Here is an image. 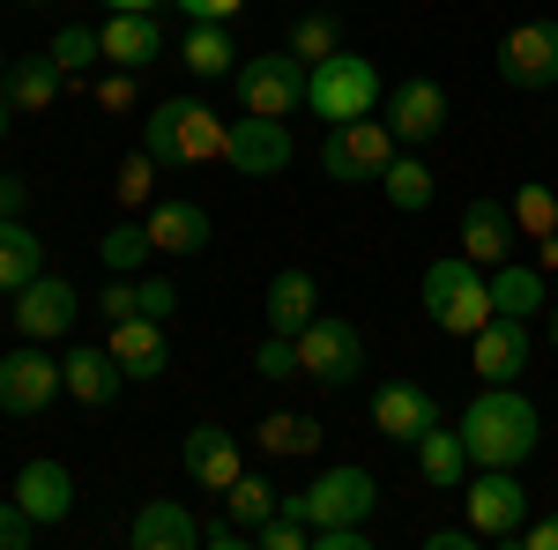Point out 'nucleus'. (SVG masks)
<instances>
[{
    "instance_id": "f257e3e1",
    "label": "nucleus",
    "mask_w": 558,
    "mask_h": 550,
    "mask_svg": "<svg viewBox=\"0 0 558 550\" xmlns=\"http://www.w3.org/2000/svg\"><path fill=\"white\" fill-rule=\"evenodd\" d=\"M454 431H462L476 468H521L536 454V439H544V417H536V402L514 394V387H484L470 410H462Z\"/></svg>"
},
{
    "instance_id": "f03ea898",
    "label": "nucleus",
    "mask_w": 558,
    "mask_h": 550,
    "mask_svg": "<svg viewBox=\"0 0 558 550\" xmlns=\"http://www.w3.org/2000/svg\"><path fill=\"white\" fill-rule=\"evenodd\" d=\"M223 142H231V127L216 120L202 97H157V105H149V120H142V149H149L157 164H172V171L216 164V157H223Z\"/></svg>"
},
{
    "instance_id": "7ed1b4c3",
    "label": "nucleus",
    "mask_w": 558,
    "mask_h": 550,
    "mask_svg": "<svg viewBox=\"0 0 558 550\" xmlns=\"http://www.w3.org/2000/svg\"><path fill=\"white\" fill-rule=\"evenodd\" d=\"M380 97H387V89H380V68H373L365 52H328V60H313V75H305V112H313L320 127L365 120Z\"/></svg>"
},
{
    "instance_id": "20e7f679",
    "label": "nucleus",
    "mask_w": 558,
    "mask_h": 550,
    "mask_svg": "<svg viewBox=\"0 0 558 550\" xmlns=\"http://www.w3.org/2000/svg\"><path fill=\"white\" fill-rule=\"evenodd\" d=\"M417 297H425V313L447 328V335H476V328L492 320V268H476L470 254L432 260Z\"/></svg>"
},
{
    "instance_id": "39448f33",
    "label": "nucleus",
    "mask_w": 558,
    "mask_h": 550,
    "mask_svg": "<svg viewBox=\"0 0 558 550\" xmlns=\"http://www.w3.org/2000/svg\"><path fill=\"white\" fill-rule=\"evenodd\" d=\"M283 513H299V521H313V528L373 521V513H380V484H373V468L336 462V468H320L305 491H283Z\"/></svg>"
},
{
    "instance_id": "423d86ee",
    "label": "nucleus",
    "mask_w": 558,
    "mask_h": 550,
    "mask_svg": "<svg viewBox=\"0 0 558 550\" xmlns=\"http://www.w3.org/2000/svg\"><path fill=\"white\" fill-rule=\"evenodd\" d=\"M291 342H299V380H320L328 394L365 380V335L350 320H336V313H313Z\"/></svg>"
},
{
    "instance_id": "0eeeda50",
    "label": "nucleus",
    "mask_w": 558,
    "mask_h": 550,
    "mask_svg": "<svg viewBox=\"0 0 558 550\" xmlns=\"http://www.w3.org/2000/svg\"><path fill=\"white\" fill-rule=\"evenodd\" d=\"M462 521H470L484 543H521V528H529V491H521L514 468H470V484H462Z\"/></svg>"
},
{
    "instance_id": "6e6552de",
    "label": "nucleus",
    "mask_w": 558,
    "mask_h": 550,
    "mask_svg": "<svg viewBox=\"0 0 558 550\" xmlns=\"http://www.w3.org/2000/svg\"><path fill=\"white\" fill-rule=\"evenodd\" d=\"M305 75H313V68L283 45V52H254V60H239L231 89H239V105L260 112V120H291V112L305 105Z\"/></svg>"
},
{
    "instance_id": "1a4fd4ad",
    "label": "nucleus",
    "mask_w": 558,
    "mask_h": 550,
    "mask_svg": "<svg viewBox=\"0 0 558 550\" xmlns=\"http://www.w3.org/2000/svg\"><path fill=\"white\" fill-rule=\"evenodd\" d=\"M395 134H387V120H343V127H328V142H320V171L336 179V186H365V179H380L387 164H395Z\"/></svg>"
},
{
    "instance_id": "9d476101",
    "label": "nucleus",
    "mask_w": 558,
    "mask_h": 550,
    "mask_svg": "<svg viewBox=\"0 0 558 550\" xmlns=\"http://www.w3.org/2000/svg\"><path fill=\"white\" fill-rule=\"evenodd\" d=\"M499 83L507 89H558V15H529L499 38Z\"/></svg>"
},
{
    "instance_id": "9b49d317",
    "label": "nucleus",
    "mask_w": 558,
    "mask_h": 550,
    "mask_svg": "<svg viewBox=\"0 0 558 550\" xmlns=\"http://www.w3.org/2000/svg\"><path fill=\"white\" fill-rule=\"evenodd\" d=\"M68 394L60 380V357H45L38 342H15L8 357H0V417H38Z\"/></svg>"
},
{
    "instance_id": "f8f14e48",
    "label": "nucleus",
    "mask_w": 558,
    "mask_h": 550,
    "mask_svg": "<svg viewBox=\"0 0 558 550\" xmlns=\"http://www.w3.org/2000/svg\"><path fill=\"white\" fill-rule=\"evenodd\" d=\"M380 120H387V134H395L402 149L439 142V127H447V89L432 83V75H402V83H387Z\"/></svg>"
},
{
    "instance_id": "ddd939ff",
    "label": "nucleus",
    "mask_w": 558,
    "mask_h": 550,
    "mask_svg": "<svg viewBox=\"0 0 558 550\" xmlns=\"http://www.w3.org/2000/svg\"><path fill=\"white\" fill-rule=\"evenodd\" d=\"M75 320H83V297H75L68 276H52V268H38L15 291V328H23V342H60Z\"/></svg>"
},
{
    "instance_id": "4468645a",
    "label": "nucleus",
    "mask_w": 558,
    "mask_h": 550,
    "mask_svg": "<svg viewBox=\"0 0 558 550\" xmlns=\"http://www.w3.org/2000/svg\"><path fill=\"white\" fill-rule=\"evenodd\" d=\"M291 157H299L291 127L283 120H260V112H246L231 127V142H223V164L239 171V179H276V171H291Z\"/></svg>"
},
{
    "instance_id": "2eb2a0df",
    "label": "nucleus",
    "mask_w": 558,
    "mask_h": 550,
    "mask_svg": "<svg viewBox=\"0 0 558 550\" xmlns=\"http://www.w3.org/2000/svg\"><path fill=\"white\" fill-rule=\"evenodd\" d=\"M432 424H439V394H432L425 380H380V394H373V431H380V439L417 447Z\"/></svg>"
},
{
    "instance_id": "dca6fc26",
    "label": "nucleus",
    "mask_w": 558,
    "mask_h": 550,
    "mask_svg": "<svg viewBox=\"0 0 558 550\" xmlns=\"http://www.w3.org/2000/svg\"><path fill=\"white\" fill-rule=\"evenodd\" d=\"M97 38H105V60L128 68V75H142L149 60H165V23H157V8H105Z\"/></svg>"
},
{
    "instance_id": "f3484780",
    "label": "nucleus",
    "mask_w": 558,
    "mask_h": 550,
    "mask_svg": "<svg viewBox=\"0 0 558 550\" xmlns=\"http://www.w3.org/2000/svg\"><path fill=\"white\" fill-rule=\"evenodd\" d=\"M179 468H186L202 491H231V484H239V468H246V439H239V431H223V424H194V431H186V447H179Z\"/></svg>"
},
{
    "instance_id": "a211bd4d",
    "label": "nucleus",
    "mask_w": 558,
    "mask_h": 550,
    "mask_svg": "<svg viewBox=\"0 0 558 550\" xmlns=\"http://www.w3.org/2000/svg\"><path fill=\"white\" fill-rule=\"evenodd\" d=\"M60 380H68V394H75L83 410H112L134 387L128 372H120V357H112V342H75V350L60 357Z\"/></svg>"
},
{
    "instance_id": "6ab92c4d",
    "label": "nucleus",
    "mask_w": 558,
    "mask_h": 550,
    "mask_svg": "<svg viewBox=\"0 0 558 550\" xmlns=\"http://www.w3.org/2000/svg\"><path fill=\"white\" fill-rule=\"evenodd\" d=\"M529 320H507V313H492L484 328L470 335V365H476V380H492V387H507L529 372Z\"/></svg>"
},
{
    "instance_id": "aec40b11",
    "label": "nucleus",
    "mask_w": 558,
    "mask_h": 550,
    "mask_svg": "<svg viewBox=\"0 0 558 550\" xmlns=\"http://www.w3.org/2000/svg\"><path fill=\"white\" fill-rule=\"evenodd\" d=\"M521 246V223H514V201H499V194H484L462 209V254L476 268H499V260H514Z\"/></svg>"
},
{
    "instance_id": "412c9836",
    "label": "nucleus",
    "mask_w": 558,
    "mask_h": 550,
    "mask_svg": "<svg viewBox=\"0 0 558 550\" xmlns=\"http://www.w3.org/2000/svg\"><path fill=\"white\" fill-rule=\"evenodd\" d=\"M15 499H23V513H31L38 528H60V521L75 513V468L52 462V454L23 462V476H15Z\"/></svg>"
},
{
    "instance_id": "4be33fe9",
    "label": "nucleus",
    "mask_w": 558,
    "mask_h": 550,
    "mask_svg": "<svg viewBox=\"0 0 558 550\" xmlns=\"http://www.w3.org/2000/svg\"><path fill=\"white\" fill-rule=\"evenodd\" d=\"M112 357H120V372L134 387L165 380V365H172V342H165V320H149V313H134V320H112Z\"/></svg>"
},
{
    "instance_id": "5701e85b",
    "label": "nucleus",
    "mask_w": 558,
    "mask_h": 550,
    "mask_svg": "<svg viewBox=\"0 0 558 550\" xmlns=\"http://www.w3.org/2000/svg\"><path fill=\"white\" fill-rule=\"evenodd\" d=\"M142 223H149V246H157L165 260H194L216 239V223H209V209H202V201H149V216H142Z\"/></svg>"
},
{
    "instance_id": "b1692460",
    "label": "nucleus",
    "mask_w": 558,
    "mask_h": 550,
    "mask_svg": "<svg viewBox=\"0 0 558 550\" xmlns=\"http://www.w3.org/2000/svg\"><path fill=\"white\" fill-rule=\"evenodd\" d=\"M313 313H320V283H313L305 268H276V276H268V297H260V320H268L276 335H299Z\"/></svg>"
},
{
    "instance_id": "393cba45",
    "label": "nucleus",
    "mask_w": 558,
    "mask_h": 550,
    "mask_svg": "<svg viewBox=\"0 0 558 550\" xmlns=\"http://www.w3.org/2000/svg\"><path fill=\"white\" fill-rule=\"evenodd\" d=\"M128 536H134V550H202V521L179 499H142Z\"/></svg>"
},
{
    "instance_id": "a878e982",
    "label": "nucleus",
    "mask_w": 558,
    "mask_h": 550,
    "mask_svg": "<svg viewBox=\"0 0 558 550\" xmlns=\"http://www.w3.org/2000/svg\"><path fill=\"white\" fill-rule=\"evenodd\" d=\"M544 305H551V291H544V268H536V260H499V268H492V313H507V320H544Z\"/></svg>"
},
{
    "instance_id": "bb28decb",
    "label": "nucleus",
    "mask_w": 558,
    "mask_h": 550,
    "mask_svg": "<svg viewBox=\"0 0 558 550\" xmlns=\"http://www.w3.org/2000/svg\"><path fill=\"white\" fill-rule=\"evenodd\" d=\"M0 89H8V105H15V112H45V105H60L68 75H60V60H52V52H23V60L0 75Z\"/></svg>"
},
{
    "instance_id": "cd10ccee",
    "label": "nucleus",
    "mask_w": 558,
    "mask_h": 550,
    "mask_svg": "<svg viewBox=\"0 0 558 550\" xmlns=\"http://www.w3.org/2000/svg\"><path fill=\"white\" fill-rule=\"evenodd\" d=\"M380 194H387V209L425 216L432 201H439V179H432V164L417 157V149H395V164L380 171Z\"/></svg>"
},
{
    "instance_id": "c85d7f7f",
    "label": "nucleus",
    "mask_w": 558,
    "mask_h": 550,
    "mask_svg": "<svg viewBox=\"0 0 558 550\" xmlns=\"http://www.w3.org/2000/svg\"><path fill=\"white\" fill-rule=\"evenodd\" d=\"M179 60L202 75V83H223V75H239V45H231V23H194L186 38H179Z\"/></svg>"
},
{
    "instance_id": "c756f323",
    "label": "nucleus",
    "mask_w": 558,
    "mask_h": 550,
    "mask_svg": "<svg viewBox=\"0 0 558 550\" xmlns=\"http://www.w3.org/2000/svg\"><path fill=\"white\" fill-rule=\"evenodd\" d=\"M417 468H425L432 491H462L470 484V447H462V431H447V424H432L425 439H417Z\"/></svg>"
},
{
    "instance_id": "7c9ffc66",
    "label": "nucleus",
    "mask_w": 558,
    "mask_h": 550,
    "mask_svg": "<svg viewBox=\"0 0 558 550\" xmlns=\"http://www.w3.org/2000/svg\"><path fill=\"white\" fill-rule=\"evenodd\" d=\"M38 268H45V239L23 223V216H0V291L15 297Z\"/></svg>"
},
{
    "instance_id": "2f4dec72",
    "label": "nucleus",
    "mask_w": 558,
    "mask_h": 550,
    "mask_svg": "<svg viewBox=\"0 0 558 550\" xmlns=\"http://www.w3.org/2000/svg\"><path fill=\"white\" fill-rule=\"evenodd\" d=\"M260 454H320V417H299V410H276L260 417Z\"/></svg>"
},
{
    "instance_id": "473e14b6",
    "label": "nucleus",
    "mask_w": 558,
    "mask_h": 550,
    "mask_svg": "<svg viewBox=\"0 0 558 550\" xmlns=\"http://www.w3.org/2000/svg\"><path fill=\"white\" fill-rule=\"evenodd\" d=\"M157 254L149 246V223H112L105 239H97V260H105V276H142V260Z\"/></svg>"
},
{
    "instance_id": "72a5a7b5",
    "label": "nucleus",
    "mask_w": 558,
    "mask_h": 550,
    "mask_svg": "<svg viewBox=\"0 0 558 550\" xmlns=\"http://www.w3.org/2000/svg\"><path fill=\"white\" fill-rule=\"evenodd\" d=\"M45 52H52V60H60V75H68V83H83L89 68H97V60H105V38H97V30H83V23H60V30H52V45H45Z\"/></svg>"
},
{
    "instance_id": "f704fd0d",
    "label": "nucleus",
    "mask_w": 558,
    "mask_h": 550,
    "mask_svg": "<svg viewBox=\"0 0 558 550\" xmlns=\"http://www.w3.org/2000/svg\"><path fill=\"white\" fill-rule=\"evenodd\" d=\"M276 506H283V491H276L268 476H246V468H239V484L223 491V513H231V521H246V528H260Z\"/></svg>"
},
{
    "instance_id": "c9c22d12",
    "label": "nucleus",
    "mask_w": 558,
    "mask_h": 550,
    "mask_svg": "<svg viewBox=\"0 0 558 550\" xmlns=\"http://www.w3.org/2000/svg\"><path fill=\"white\" fill-rule=\"evenodd\" d=\"M291 52H299L305 68L328 60V52H343V15H328V8H320V15H299V23H291Z\"/></svg>"
},
{
    "instance_id": "e433bc0d",
    "label": "nucleus",
    "mask_w": 558,
    "mask_h": 550,
    "mask_svg": "<svg viewBox=\"0 0 558 550\" xmlns=\"http://www.w3.org/2000/svg\"><path fill=\"white\" fill-rule=\"evenodd\" d=\"M514 223L529 231V239H551L558 231V194L544 186V179H529V186L514 194Z\"/></svg>"
},
{
    "instance_id": "4c0bfd02",
    "label": "nucleus",
    "mask_w": 558,
    "mask_h": 550,
    "mask_svg": "<svg viewBox=\"0 0 558 550\" xmlns=\"http://www.w3.org/2000/svg\"><path fill=\"white\" fill-rule=\"evenodd\" d=\"M157 157H149V149H134V157H120V171H112V194H120V201H128V209H142V201H149V194H157Z\"/></svg>"
},
{
    "instance_id": "58836bf2",
    "label": "nucleus",
    "mask_w": 558,
    "mask_h": 550,
    "mask_svg": "<svg viewBox=\"0 0 558 550\" xmlns=\"http://www.w3.org/2000/svg\"><path fill=\"white\" fill-rule=\"evenodd\" d=\"M254 550H313V521H299V513H268L254 528Z\"/></svg>"
},
{
    "instance_id": "ea45409f",
    "label": "nucleus",
    "mask_w": 558,
    "mask_h": 550,
    "mask_svg": "<svg viewBox=\"0 0 558 550\" xmlns=\"http://www.w3.org/2000/svg\"><path fill=\"white\" fill-rule=\"evenodd\" d=\"M254 372H260V380H299V342L268 328V335H260V350H254Z\"/></svg>"
},
{
    "instance_id": "a19ab883",
    "label": "nucleus",
    "mask_w": 558,
    "mask_h": 550,
    "mask_svg": "<svg viewBox=\"0 0 558 550\" xmlns=\"http://www.w3.org/2000/svg\"><path fill=\"white\" fill-rule=\"evenodd\" d=\"M134 313H142V283H134V276H112V283L97 291V320L112 328V320H134Z\"/></svg>"
},
{
    "instance_id": "79ce46f5",
    "label": "nucleus",
    "mask_w": 558,
    "mask_h": 550,
    "mask_svg": "<svg viewBox=\"0 0 558 550\" xmlns=\"http://www.w3.org/2000/svg\"><path fill=\"white\" fill-rule=\"evenodd\" d=\"M38 536V521L23 513V499H0V550H23Z\"/></svg>"
},
{
    "instance_id": "37998d69",
    "label": "nucleus",
    "mask_w": 558,
    "mask_h": 550,
    "mask_svg": "<svg viewBox=\"0 0 558 550\" xmlns=\"http://www.w3.org/2000/svg\"><path fill=\"white\" fill-rule=\"evenodd\" d=\"M142 313H149V320H172L179 313V291L165 283V276H142Z\"/></svg>"
},
{
    "instance_id": "c03bdc74",
    "label": "nucleus",
    "mask_w": 558,
    "mask_h": 550,
    "mask_svg": "<svg viewBox=\"0 0 558 550\" xmlns=\"http://www.w3.org/2000/svg\"><path fill=\"white\" fill-rule=\"evenodd\" d=\"M202 543H209V550H246V543H254V528L223 513V521H209V528H202Z\"/></svg>"
},
{
    "instance_id": "a18cd8bd",
    "label": "nucleus",
    "mask_w": 558,
    "mask_h": 550,
    "mask_svg": "<svg viewBox=\"0 0 558 550\" xmlns=\"http://www.w3.org/2000/svg\"><path fill=\"white\" fill-rule=\"evenodd\" d=\"M239 8H246V0H179V15H186V23H231Z\"/></svg>"
},
{
    "instance_id": "49530a36",
    "label": "nucleus",
    "mask_w": 558,
    "mask_h": 550,
    "mask_svg": "<svg viewBox=\"0 0 558 550\" xmlns=\"http://www.w3.org/2000/svg\"><path fill=\"white\" fill-rule=\"evenodd\" d=\"M97 105H105V112H128L134 105V75L128 68H112V83H97Z\"/></svg>"
},
{
    "instance_id": "de8ad7c7",
    "label": "nucleus",
    "mask_w": 558,
    "mask_h": 550,
    "mask_svg": "<svg viewBox=\"0 0 558 550\" xmlns=\"http://www.w3.org/2000/svg\"><path fill=\"white\" fill-rule=\"evenodd\" d=\"M23 209H31V179L0 171V216H23Z\"/></svg>"
},
{
    "instance_id": "09e8293b",
    "label": "nucleus",
    "mask_w": 558,
    "mask_h": 550,
    "mask_svg": "<svg viewBox=\"0 0 558 550\" xmlns=\"http://www.w3.org/2000/svg\"><path fill=\"white\" fill-rule=\"evenodd\" d=\"M476 543H484V536H476L470 521H462V528H432L425 536V550H476Z\"/></svg>"
},
{
    "instance_id": "8fccbe9b",
    "label": "nucleus",
    "mask_w": 558,
    "mask_h": 550,
    "mask_svg": "<svg viewBox=\"0 0 558 550\" xmlns=\"http://www.w3.org/2000/svg\"><path fill=\"white\" fill-rule=\"evenodd\" d=\"M521 543H529V550H558V513L529 521V528H521Z\"/></svg>"
},
{
    "instance_id": "3c124183",
    "label": "nucleus",
    "mask_w": 558,
    "mask_h": 550,
    "mask_svg": "<svg viewBox=\"0 0 558 550\" xmlns=\"http://www.w3.org/2000/svg\"><path fill=\"white\" fill-rule=\"evenodd\" d=\"M15 120H23V112H15V105H8V89H0V142L15 134Z\"/></svg>"
},
{
    "instance_id": "603ef678",
    "label": "nucleus",
    "mask_w": 558,
    "mask_h": 550,
    "mask_svg": "<svg viewBox=\"0 0 558 550\" xmlns=\"http://www.w3.org/2000/svg\"><path fill=\"white\" fill-rule=\"evenodd\" d=\"M544 335H551V350H558V305H544Z\"/></svg>"
},
{
    "instance_id": "864d4df0",
    "label": "nucleus",
    "mask_w": 558,
    "mask_h": 550,
    "mask_svg": "<svg viewBox=\"0 0 558 550\" xmlns=\"http://www.w3.org/2000/svg\"><path fill=\"white\" fill-rule=\"evenodd\" d=\"M97 8H157V0H97Z\"/></svg>"
},
{
    "instance_id": "5fc2aeb1",
    "label": "nucleus",
    "mask_w": 558,
    "mask_h": 550,
    "mask_svg": "<svg viewBox=\"0 0 558 550\" xmlns=\"http://www.w3.org/2000/svg\"><path fill=\"white\" fill-rule=\"evenodd\" d=\"M0 75H8V52H0Z\"/></svg>"
},
{
    "instance_id": "6e6d98bb",
    "label": "nucleus",
    "mask_w": 558,
    "mask_h": 550,
    "mask_svg": "<svg viewBox=\"0 0 558 550\" xmlns=\"http://www.w3.org/2000/svg\"><path fill=\"white\" fill-rule=\"evenodd\" d=\"M23 8H45V0H23Z\"/></svg>"
}]
</instances>
